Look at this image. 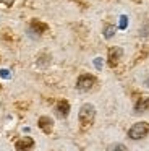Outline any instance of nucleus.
Segmentation results:
<instances>
[{
  "instance_id": "nucleus-11",
  "label": "nucleus",
  "mask_w": 149,
  "mask_h": 151,
  "mask_svg": "<svg viewBox=\"0 0 149 151\" xmlns=\"http://www.w3.org/2000/svg\"><path fill=\"white\" fill-rule=\"evenodd\" d=\"M126 24H128V17H126V15H122V17H120V24H118V28H120V29H125Z\"/></svg>"
},
{
  "instance_id": "nucleus-10",
  "label": "nucleus",
  "mask_w": 149,
  "mask_h": 151,
  "mask_svg": "<svg viewBox=\"0 0 149 151\" xmlns=\"http://www.w3.org/2000/svg\"><path fill=\"white\" fill-rule=\"evenodd\" d=\"M113 34H115V26H112V24H105V28H104V37H105V39H110Z\"/></svg>"
},
{
  "instance_id": "nucleus-7",
  "label": "nucleus",
  "mask_w": 149,
  "mask_h": 151,
  "mask_svg": "<svg viewBox=\"0 0 149 151\" xmlns=\"http://www.w3.org/2000/svg\"><path fill=\"white\" fill-rule=\"evenodd\" d=\"M37 125L39 128H41L44 133H52V130H54V120H52L50 117H47V115H42V117H39L37 120Z\"/></svg>"
},
{
  "instance_id": "nucleus-17",
  "label": "nucleus",
  "mask_w": 149,
  "mask_h": 151,
  "mask_svg": "<svg viewBox=\"0 0 149 151\" xmlns=\"http://www.w3.org/2000/svg\"><path fill=\"white\" fill-rule=\"evenodd\" d=\"M0 88H2V86H0Z\"/></svg>"
},
{
  "instance_id": "nucleus-3",
  "label": "nucleus",
  "mask_w": 149,
  "mask_h": 151,
  "mask_svg": "<svg viewBox=\"0 0 149 151\" xmlns=\"http://www.w3.org/2000/svg\"><path fill=\"white\" fill-rule=\"evenodd\" d=\"M97 85V78L91 73H81L76 80V89L78 91H91Z\"/></svg>"
},
{
  "instance_id": "nucleus-1",
  "label": "nucleus",
  "mask_w": 149,
  "mask_h": 151,
  "mask_svg": "<svg viewBox=\"0 0 149 151\" xmlns=\"http://www.w3.org/2000/svg\"><path fill=\"white\" fill-rule=\"evenodd\" d=\"M78 119H80V125L83 130L89 128L91 125L94 124V119H96V107L89 102L83 104L80 107V114H78Z\"/></svg>"
},
{
  "instance_id": "nucleus-5",
  "label": "nucleus",
  "mask_w": 149,
  "mask_h": 151,
  "mask_svg": "<svg viewBox=\"0 0 149 151\" xmlns=\"http://www.w3.org/2000/svg\"><path fill=\"white\" fill-rule=\"evenodd\" d=\"M70 102L67 101V99H60V101H57V104H55V115H57L58 119H67L68 114H70Z\"/></svg>"
},
{
  "instance_id": "nucleus-13",
  "label": "nucleus",
  "mask_w": 149,
  "mask_h": 151,
  "mask_svg": "<svg viewBox=\"0 0 149 151\" xmlns=\"http://www.w3.org/2000/svg\"><path fill=\"white\" fill-rule=\"evenodd\" d=\"M109 150H126L125 145H112V146H109Z\"/></svg>"
},
{
  "instance_id": "nucleus-4",
  "label": "nucleus",
  "mask_w": 149,
  "mask_h": 151,
  "mask_svg": "<svg viewBox=\"0 0 149 151\" xmlns=\"http://www.w3.org/2000/svg\"><path fill=\"white\" fill-rule=\"evenodd\" d=\"M122 55H123V50L122 47L118 46H113L109 49V52H107V63H109V67H117L118 65V62L122 60Z\"/></svg>"
},
{
  "instance_id": "nucleus-2",
  "label": "nucleus",
  "mask_w": 149,
  "mask_h": 151,
  "mask_svg": "<svg viewBox=\"0 0 149 151\" xmlns=\"http://www.w3.org/2000/svg\"><path fill=\"white\" fill-rule=\"evenodd\" d=\"M149 133V124L148 122H136L135 125H131V128L128 130V138L130 140H143Z\"/></svg>"
},
{
  "instance_id": "nucleus-6",
  "label": "nucleus",
  "mask_w": 149,
  "mask_h": 151,
  "mask_svg": "<svg viewBox=\"0 0 149 151\" xmlns=\"http://www.w3.org/2000/svg\"><path fill=\"white\" fill-rule=\"evenodd\" d=\"M47 29H49V26L44 23V21L36 20V18L29 21V31H31L32 34H37V36H39V34H44Z\"/></svg>"
},
{
  "instance_id": "nucleus-15",
  "label": "nucleus",
  "mask_w": 149,
  "mask_h": 151,
  "mask_svg": "<svg viewBox=\"0 0 149 151\" xmlns=\"http://www.w3.org/2000/svg\"><path fill=\"white\" fill-rule=\"evenodd\" d=\"M73 2H78V4H80V5H83V7H86V4H84L83 0H73Z\"/></svg>"
},
{
  "instance_id": "nucleus-16",
  "label": "nucleus",
  "mask_w": 149,
  "mask_h": 151,
  "mask_svg": "<svg viewBox=\"0 0 149 151\" xmlns=\"http://www.w3.org/2000/svg\"><path fill=\"white\" fill-rule=\"evenodd\" d=\"M146 85H148V86H149V76H148V80H146Z\"/></svg>"
},
{
  "instance_id": "nucleus-12",
  "label": "nucleus",
  "mask_w": 149,
  "mask_h": 151,
  "mask_svg": "<svg viewBox=\"0 0 149 151\" xmlns=\"http://www.w3.org/2000/svg\"><path fill=\"white\" fill-rule=\"evenodd\" d=\"M0 76H2V78H6V80H8L11 75H10V72H8V70L2 68V70H0Z\"/></svg>"
},
{
  "instance_id": "nucleus-8",
  "label": "nucleus",
  "mask_w": 149,
  "mask_h": 151,
  "mask_svg": "<svg viewBox=\"0 0 149 151\" xmlns=\"http://www.w3.org/2000/svg\"><path fill=\"white\" fill-rule=\"evenodd\" d=\"M149 112V96H143L135 102V114H143Z\"/></svg>"
},
{
  "instance_id": "nucleus-14",
  "label": "nucleus",
  "mask_w": 149,
  "mask_h": 151,
  "mask_svg": "<svg viewBox=\"0 0 149 151\" xmlns=\"http://www.w3.org/2000/svg\"><path fill=\"white\" fill-rule=\"evenodd\" d=\"M94 65H96L97 68L100 70V68H102V59H100V57H97V59L94 60Z\"/></svg>"
},
{
  "instance_id": "nucleus-9",
  "label": "nucleus",
  "mask_w": 149,
  "mask_h": 151,
  "mask_svg": "<svg viewBox=\"0 0 149 151\" xmlns=\"http://www.w3.org/2000/svg\"><path fill=\"white\" fill-rule=\"evenodd\" d=\"M34 146V140L31 137H24V138H19L18 141L15 143V148L18 151H24V150H31Z\"/></svg>"
}]
</instances>
